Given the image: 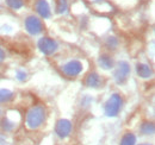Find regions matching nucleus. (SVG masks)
<instances>
[{"instance_id":"nucleus-1","label":"nucleus","mask_w":155,"mask_h":145,"mask_svg":"<svg viewBox=\"0 0 155 145\" xmlns=\"http://www.w3.org/2000/svg\"><path fill=\"white\" fill-rule=\"evenodd\" d=\"M45 118H47L45 107L42 105H36L31 107L26 113V119H25L26 127L30 130H37L44 124Z\"/></svg>"},{"instance_id":"nucleus-2","label":"nucleus","mask_w":155,"mask_h":145,"mask_svg":"<svg viewBox=\"0 0 155 145\" xmlns=\"http://www.w3.org/2000/svg\"><path fill=\"white\" fill-rule=\"evenodd\" d=\"M123 102L124 101H123V98L120 96V94L114 93L105 102V106H104L105 114L107 117H117L123 107Z\"/></svg>"},{"instance_id":"nucleus-3","label":"nucleus","mask_w":155,"mask_h":145,"mask_svg":"<svg viewBox=\"0 0 155 145\" xmlns=\"http://www.w3.org/2000/svg\"><path fill=\"white\" fill-rule=\"evenodd\" d=\"M24 26H25V30L31 36H38V35H41L43 32V30H44L42 19L39 18L38 16H35V14L28 16L25 18V20H24Z\"/></svg>"},{"instance_id":"nucleus-4","label":"nucleus","mask_w":155,"mask_h":145,"mask_svg":"<svg viewBox=\"0 0 155 145\" xmlns=\"http://www.w3.org/2000/svg\"><path fill=\"white\" fill-rule=\"evenodd\" d=\"M130 72V64L127 61H119L114 72V80L116 81L117 85H124L129 79Z\"/></svg>"},{"instance_id":"nucleus-5","label":"nucleus","mask_w":155,"mask_h":145,"mask_svg":"<svg viewBox=\"0 0 155 145\" xmlns=\"http://www.w3.org/2000/svg\"><path fill=\"white\" fill-rule=\"evenodd\" d=\"M20 115L17 111H10L0 121V127L4 132H12L18 126Z\"/></svg>"},{"instance_id":"nucleus-6","label":"nucleus","mask_w":155,"mask_h":145,"mask_svg":"<svg viewBox=\"0 0 155 145\" xmlns=\"http://www.w3.org/2000/svg\"><path fill=\"white\" fill-rule=\"evenodd\" d=\"M39 51L45 56H51L58 50V43L50 37H42L37 42Z\"/></svg>"},{"instance_id":"nucleus-7","label":"nucleus","mask_w":155,"mask_h":145,"mask_svg":"<svg viewBox=\"0 0 155 145\" xmlns=\"http://www.w3.org/2000/svg\"><path fill=\"white\" fill-rule=\"evenodd\" d=\"M61 69H62L64 75H67L69 77H75V76L81 74L82 69H84V66L80 61L72 60V61H68L67 63H64Z\"/></svg>"},{"instance_id":"nucleus-8","label":"nucleus","mask_w":155,"mask_h":145,"mask_svg":"<svg viewBox=\"0 0 155 145\" xmlns=\"http://www.w3.org/2000/svg\"><path fill=\"white\" fill-rule=\"evenodd\" d=\"M72 123L68 119H60L55 126V133L60 139H66L72 133Z\"/></svg>"},{"instance_id":"nucleus-9","label":"nucleus","mask_w":155,"mask_h":145,"mask_svg":"<svg viewBox=\"0 0 155 145\" xmlns=\"http://www.w3.org/2000/svg\"><path fill=\"white\" fill-rule=\"evenodd\" d=\"M35 10L36 13L38 14L39 18L48 19L51 17V10H50V5L47 0H36L35 2Z\"/></svg>"},{"instance_id":"nucleus-10","label":"nucleus","mask_w":155,"mask_h":145,"mask_svg":"<svg viewBox=\"0 0 155 145\" xmlns=\"http://www.w3.org/2000/svg\"><path fill=\"white\" fill-rule=\"evenodd\" d=\"M85 83L90 88H99V87L103 86V79L98 72H92L87 75L86 80H85Z\"/></svg>"},{"instance_id":"nucleus-11","label":"nucleus","mask_w":155,"mask_h":145,"mask_svg":"<svg viewBox=\"0 0 155 145\" xmlns=\"http://www.w3.org/2000/svg\"><path fill=\"white\" fill-rule=\"evenodd\" d=\"M98 66L104 70H110L115 67V61L111 55L103 54L98 58Z\"/></svg>"},{"instance_id":"nucleus-12","label":"nucleus","mask_w":155,"mask_h":145,"mask_svg":"<svg viewBox=\"0 0 155 145\" xmlns=\"http://www.w3.org/2000/svg\"><path fill=\"white\" fill-rule=\"evenodd\" d=\"M136 74L141 79H149L153 76V70L146 63H137L136 64Z\"/></svg>"},{"instance_id":"nucleus-13","label":"nucleus","mask_w":155,"mask_h":145,"mask_svg":"<svg viewBox=\"0 0 155 145\" xmlns=\"http://www.w3.org/2000/svg\"><path fill=\"white\" fill-rule=\"evenodd\" d=\"M15 98V93L10 89H0V104H6L12 101Z\"/></svg>"},{"instance_id":"nucleus-14","label":"nucleus","mask_w":155,"mask_h":145,"mask_svg":"<svg viewBox=\"0 0 155 145\" xmlns=\"http://www.w3.org/2000/svg\"><path fill=\"white\" fill-rule=\"evenodd\" d=\"M140 131L142 134L144 136H149V134H153L155 131V126L152 121H144L141 127H140Z\"/></svg>"},{"instance_id":"nucleus-15","label":"nucleus","mask_w":155,"mask_h":145,"mask_svg":"<svg viewBox=\"0 0 155 145\" xmlns=\"http://www.w3.org/2000/svg\"><path fill=\"white\" fill-rule=\"evenodd\" d=\"M119 145H136V136L133 132H127L122 137Z\"/></svg>"},{"instance_id":"nucleus-16","label":"nucleus","mask_w":155,"mask_h":145,"mask_svg":"<svg viewBox=\"0 0 155 145\" xmlns=\"http://www.w3.org/2000/svg\"><path fill=\"white\" fill-rule=\"evenodd\" d=\"M118 44H119V42H118V39L115 36L107 37L106 40H105V45L110 50H116L117 48H118Z\"/></svg>"},{"instance_id":"nucleus-17","label":"nucleus","mask_w":155,"mask_h":145,"mask_svg":"<svg viewBox=\"0 0 155 145\" xmlns=\"http://www.w3.org/2000/svg\"><path fill=\"white\" fill-rule=\"evenodd\" d=\"M68 10V1L67 0H58L56 1V13L63 14Z\"/></svg>"},{"instance_id":"nucleus-18","label":"nucleus","mask_w":155,"mask_h":145,"mask_svg":"<svg viewBox=\"0 0 155 145\" xmlns=\"http://www.w3.org/2000/svg\"><path fill=\"white\" fill-rule=\"evenodd\" d=\"M5 2L10 8L15 10V11L20 10L24 6V0H5Z\"/></svg>"},{"instance_id":"nucleus-19","label":"nucleus","mask_w":155,"mask_h":145,"mask_svg":"<svg viewBox=\"0 0 155 145\" xmlns=\"http://www.w3.org/2000/svg\"><path fill=\"white\" fill-rule=\"evenodd\" d=\"M16 77H17V80H19V81H25L26 77H28V74L24 72V70H17Z\"/></svg>"},{"instance_id":"nucleus-20","label":"nucleus","mask_w":155,"mask_h":145,"mask_svg":"<svg viewBox=\"0 0 155 145\" xmlns=\"http://www.w3.org/2000/svg\"><path fill=\"white\" fill-rule=\"evenodd\" d=\"M5 58H6V54H5V50L0 47V63H2L4 61H5Z\"/></svg>"},{"instance_id":"nucleus-21","label":"nucleus","mask_w":155,"mask_h":145,"mask_svg":"<svg viewBox=\"0 0 155 145\" xmlns=\"http://www.w3.org/2000/svg\"><path fill=\"white\" fill-rule=\"evenodd\" d=\"M140 145H152V144H149V143H143V144H140Z\"/></svg>"},{"instance_id":"nucleus-22","label":"nucleus","mask_w":155,"mask_h":145,"mask_svg":"<svg viewBox=\"0 0 155 145\" xmlns=\"http://www.w3.org/2000/svg\"><path fill=\"white\" fill-rule=\"evenodd\" d=\"M1 113H2V111H1V107H0V117H1Z\"/></svg>"},{"instance_id":"nucleus-23","label":"nucleus","mask_w":155,"mask_h":145,"mask_svg":"<svg viewBox=\"0 0 155 145\" xmlns=\"http://www.w3.org/2000/svg\"><path fill=\"white\" fill-rule=\"evenodd\" d=\"M96 1H100V0H96Z\"/></svg>"}]
</instances>
